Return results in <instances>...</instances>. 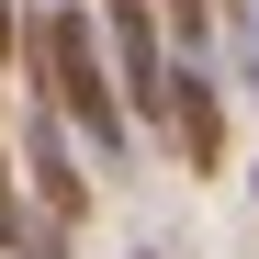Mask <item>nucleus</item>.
I'll return each mask as SVG.
<instances>
[{
  "label": "nucleus",
  "instance_id": "obj_1",
  "mask_svg": "<svg viewBox=\"0 0 259 259\" xmlns=\"http://www.w3.org/2000/svg\"><path fill=\"white\" fill-rule=\"evenodd\" d=\"M12 91L57 102V113H68V136L91 147L102 181H124V169H136V113H124V91H113V46H102L91 0H46V12H23Z\"/></svg>",
  "mask_w": 259,
  "mask_h": 259
},
{
  "label": "nucleus",
  "instance_id": "obj_2",
  "mask_svg": "<svg viewBox=\"0 0 259 259\" xmlns=\"http://www.w3.org/2000/svg\"><path fill=\"white\" fill-rule=\"evenodd\" d=\"M12 181H23V203L46 214V226H68V237L102 214V169H91V147H79L68 113L34 102V91H23V113H12Z\"/></svg>",
  "mask_w": 259,
  "mask_h": 259
},
{
  "label": "nucleus",
  "instance_id": "obj_3",
  "mask_svg": "<svg viewBox=\"0 0 259 259\" xmlns=\"http://www.w3.org/2000/svg\"><path fill=\"white\" fill-rule=\"evenodd\" d=\"M158 147L192 169V181H226L237 158V113H226V79L214 57H169V113H158Z\"/></svg>",
  "mask_w": 259,
  "mask_h": 259
},
{
  "label": "nucleus",
  "instance_id": "obj_4",
  "mask_svg": "<svg viewBox=\"0 0 259 259\" xmlns=\"http://www.w3.org/2000/svg\"><path fill=\"white\" fill-rule=\"evenodd\" d=\"M91 23H102V46H113V91H124V113H136V136H158V113H169V34H158V0H91Z\"/></svg>",
  "mask_w": 259,
  "mask_h": 259
},
{
  "label": "nucleus",
  "instance_id": "obj_5",
  "mask_svg": "<svg viewBox=\"0 0 259 259\" xmlns=\"http://www.w3.org/2000/svg\"><path fill=\"white\" fill-rule=\"evenodd\" d=\"M158 34H169V57H214L226 46V0H158Z\"/></svg>",
  "mask_w": 259,
  "mask_h": 259
},
{
  "label": "nucleus",
  "instance_id": "obj_6",
  "mask_svg": "<svg viewBox=\"0 0 259 259\" xmlns=\"http://www.w3.org/2000/svg\"><path fill=\"white\" fill-rule=\"evenodd\" d=\"M12 57H23V0H0V79H12Z\"/></svg>",
  "mask_w": 259,
  "mask_h": 259
},
{
  "label": "nucleus",
  "instance_id": "obj_7",
  "mask_svg": "<svg viewBox=\"0 0 259 259\" xmlns=\"http://www.w3.org/2000/svg\"><path fill=\"white\" fill-rule=\"evenodd\" d=\"M136 259H169V248H136Z\"/></svg>",
  "mask_w": 259,
  "mask_h": 259
},
{
  "label": "nucleus",
  "instance_id": "obj_8",
  "mask_svg": "<svg viewBox=\"0 0 259 259\" xmlns=\"http://www.w3.org/2000/svg\"><path fill=\"white\" fill-rule=\"evenodd\" d=\"M248 192H259V169H248Z\"/></svg>",
  "mask_w": 259,
  "mask_h": 259
}]
</instances>
